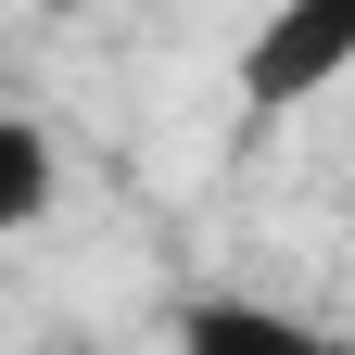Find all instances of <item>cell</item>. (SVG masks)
<instances>
[{"label": "cell", "mask_w": 355, "mask_h": 355, "mask_svg": "<svg viewBox=\"0 0 355 355\" xmlns=\"http://www.w3.org/2000/svg\"><path fill=\"white\" fill-rule=\"evenodd\" d=\"M51 203H64V140L38 102H13L0 114V229H38Z\"/></svg>", "instance_id": "3957f363"}, {"label": "cell", "mask_w": 355, "mask_h": 355, "mask_svg": "<svg viewBox=\"0 0 355 355\" xmlns=\"http://www.w3.org/2000/svg\"><path fill=\"white\" fill-rule=\"evenodd\" d=\"M165 343L178 355H355V330L304 318V304H266V292H191Z\"/></svg>", "instance_id": "7a4b0ae2"}, {"label": "cell", "mask_w": 355, "mask_h": 355, "mask_svg": "<svg viewBox=\"0 0 355 355\" xmlns=\"http://www.w3.org/2000/svg\"><path fill=\"white\" fill-rule=\"evenodd\" d=\"M343 76H355V0H266L254 38H241V64H229V89H241L254 127L330 102Z\"/></svg>", "instance_id": "6da1fadb"}]
</instances>
